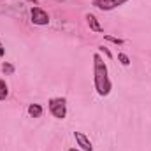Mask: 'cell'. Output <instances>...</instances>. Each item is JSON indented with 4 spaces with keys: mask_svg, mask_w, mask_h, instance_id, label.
Wrapping results in <instances>:
<instances>
[{
    "mask_svg": "<svg viewBox=\"0 0 151 151\" xmlns=\"http://www.w3.org/2000/svg\"><path fill=\"white\" fill-rule=\"evenodd\" d=\"M93 83H95V90L100 97H107L113 90L107 65L104 63V58L99 53L93 55Z\"/></svg>",
    "mask_w": 151,
    "mask_h": 151,
    "instance_id": "cell-1",
    "label": "cell"
},
{
    "mask_svg": "<svg viewBox=\"0 0 151 151\" xmlns=\"http://www.w3.org/2000/svg\"><path fill=\"white\" fill-rule=\"evenodd\" d=\"M49 113L56 119H63L67 116V100L63 97H55L49 100Z\"/></svg>",
    "mask_w": 151,
    "mask_h": 151,
    "instance_id": "cell-2",
    "label": "cell"
},
{
    "mask_svg": "<svg viewBox=\"0 0 151 151\" xmlns=\"http://www.w3.org/2000/svg\"><path fill=\"white\" fill-rule=\"evenodd\" d=\"M30 18H32V23L34 25H47L49 23V14L44 11V9H40V7H32V11H30Z\"/></svg>",
    "mask_w": 151,
    "mask_h": 151,
    "instance_id": "cell-3",
    "label": "cell"
},
{
    "mask_svg": "<svg viewBox=\"0 0 151 151\" xmlns=\"http://www.w3.org/2000/svg\"><path fill=\"white\" fill-rule=\"evenodd\" d=\"M125 2H128V0H91V4L102 11H113L116 7L123 5Z\"/></svg>",
    "mask_w": 151,
    "mask_h": 151,
    "instance_id": "cell-4",
    "label": "cell"
},
{
    "mask_svg": "<svg viewBox=\"0 0 151 151\" xmlns=\"http://www.w3.org/2000/svg\"><path fill=\"white\" fill-rule=\"evenodd\" d=\"M74 139H76V142H77V146H79L83 151H93L91 141H90L83 132H74Z\"/></svg>",
    "mask_w": 151,
    "mask_h": 151,
    "instance_id": "cell-5",
    "label": "cell"
},
{
    "mask_svg": "<svg viewBox=\"0 0 151 151\" xmlns=\"http://www.w3.org/2000/svg\"><path fill=\"white\" fill-rule=\"evenodd\" d=\"M84 19H86V23H88V27H90V30H93V32H97V34H102L104 32V28L100 27V23H99V19L93 16V14H86L84 16Z\"/></svg>",
    "mask_w": 151,
    "mask_h": 151,
    "instance_id": "cell-6",
    "label": "cell"
},
{
    "mask_svg": "<svg viewBox=\"0 0 151 151\" xmlns=\"http://www.w3.org/2000/svg\"><path fill=\"white\" fill-rule=\"evenodd\" d=\"M27 113H28V116H32V118H40L42 113H44V109H42L40 104H30L28 109H27Z\"/></svg>",
    "mask_w": 151,
    "mask_h": 151,
    "instance_id": "cell-7",
    "label": "cell"
},
{
    "mask_svg": "<svg viewBox=\"0 0 151 151\" xmlns=\"http://www.w3.org/2000/svg\"><path fill=\"white\" fill-rule=\"evenodd\" d=\"M9 97V86L4 79H0V100H5Z\"/></svg>",
    "mask_w": 151,
    "mask_h": 151,
    "instance_id": "cell-8",
    "label": "cell"
},
{
    "mask_svg": "<svg viewBox=\"0 0 151 151\" xmlns=\"http://www.w3.org/2000/svg\"><path fill=\"white\" fill-rule=\"evenodd\" d=\"M14 70H16V69H14L12 63H9V62H4V63H2V72H4L5 76H12Z\"/></svg>",
    "mask_w": 151,
    "mask_h": 151,
    "instance_id": "cell-9",
    "label": "cell"
},
{
    "mask_svg": "<svg viewBox=\"0 0 151 151\" xmlns=\"http://www.w3.org/2000/svg\"><path fill=\"white\" fill-rule=\"evenodd\" d=\"M104 39L109 40V42H113V44H116V46H123V44H125V39L113 37V35H109V34H104Z\"/></svg>",
    "mask_w": 151,
    "mask_h": 151,
    "instance_id": "cell-10",
    "label": "cell"
},
{
    "mask_svg": "<svg viewBox=\"0 0 151 151\" xmlns=\"http://www.w3.org/2000/svg\"><path fill=\"white\" fill-rule=\"evenodd\" d=\"M118 62H119L123 67H128V65H130V58H128L125 53H118Z\"/></svg>",
    "mask_w": 151,
    "mask_h": 151,
    "instance_id": "cell-11",
    "label": "cell"
},
{
    "mask_svg": "<svg viewBox=\"0 0 151 151\" xmlns=\"http://www.w3.org/2000/svg\"><path fill=\"white\" fill-rule=\"evenodd\" d=\"M99 49H100V51H102L107 58H113V53L109 51V47H106V46H99Z\"/></svg>",
    "mask_w": 151,
    "mask_h": 151,
    "instance_id": "cell-12",
    "label": "cell"
},
{
    "mask_svg": "<svg viewBox=\"0 0 151 151\" xmlns=\"http://www.w3.org/2000/svg\"><path fill=\"white\" fill-rule=\"evenodd\" d=\"M4 55H5V49H4V47H2V46H0V58H2V56H4Z\"/></svg>",
    "mask_w": 151,
    "mask_h": 151,
    "instance_id": "cell-13",
    "label": "cell"
},
{
    "mask_svg": "<svg viewBox=\"0 0 151 151\" xmlns=\"http://www.w3.org/2000/svg\"><path fill=\"white\" fill-rule=\"evenodd\" d=\"M69 151H81V150H77V148H70Z\"/></svg>",
    "mask_w": 151,
    "mask_h": 151,
    "instance_id": "cell-14",
    "label": "cell"
},
{
    "mask_svg": "<svg viewBox=\"0 0 151 151\" xmlns=\"http://www.w3.org/2000/svg\"><path fill=\"white\" fill-rule=\"evenodd\" d=\"M28 2H34V4H37V0H28Z\"/></svg>",
    "mask_w": 151,
    "mask_h": 151,
    "instance_id": "cell-15",
    "label": "cell"
}]
</instances>
